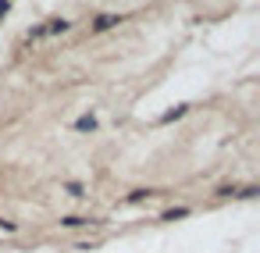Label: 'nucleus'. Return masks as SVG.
Instances as JSON below:
<instances>
[{"label":"nucleus","instance_id":"obj_6","mask_svg":"<svg viewBox=\"0 0 260 253\" xmlns=\"http://www.w3.org/2000/svg\"><path fill=\"white\" fill-rule=\"evenodd\" d=\"M64 193H68V196H75V200H82V196H89L82 182H64Z\"/></svg>","mask_w":260,"mask_h":253},{"label":"nucleus","instance_id":"obj_4","mask_svg":"<svg viewBox=\"0 0 260 253\" xmlns=\"http://www.w3.org/2000/svg\"><path fill=\"white\" fill-rule=\"evenodd\" d=\"M185 111H189V104H175L171 111H164V114H160V125H168V121H175V118H182Z\"/></svg>","mask_w":260,"mask_h":253},{"label":"nucleus","instance_id":"obj_9","mask_svg":"<svg viewBox=\"0 0 260 253\" xmlns=\"http://www.w3.org/2000/svg\"><path fill=\"white\" fill-rule=\"evenodd\" d=\"M256 193H260L256 185H242V189H235V196H239V200H253Z\"/></svg>","mask_w":260,"mask_h":253},{"label":"nucleus","instance_id":"obj_1","mask_svg":"<svg viewBox=\"0 0 260 253\" xmlns=\"http://www.w3.org/2000/svg\"><path fill=\"white\" fill-rule=\"evenodd\" d=\"M125 18L121 15H111V11H104V15H96L93 22H89V33H107V29H118Z\"/></svg>","mask_w":260,"mask_h":253},{"label":"nucleus","instance_id":"obj_7","mask_svg":"<svg viewBox=\"0 0 260 253\" xmlns=\"http://www.w3.org/2000/svg\"><path fill=\"white\" fill-rule=\"evenodd\" d=\"M153 196V189H132L128 196H125V203H143V200H150Z\"/></svg>","mask_w":260,"mask_h":253},{"label":"nucleus","instance_id":"obj_10","mask_svg":"<svg viewBox=\"0 0 260 253\" xmlns=\"http://www.w3.org/2000/svg\"><path fill=\"white\" fill-rule=\"evenodd\" d=\"M11 15V0H0V22H4Z\"/></svg>","mask_w":260,"mask_h":253},{"label":"nucleus","instance_id":"obj_3","mask_svg":"<svg viewBox=\"0 0 260 253\" xmlns=\"http://www.w3.org/2000/svg\"><path fill=\"white\" fill-rule=\"evenodd\" d=\"M75 132H96V114H82V118H75Z\"/></svg>","mask_w":260,"mask_h":253},{"label":"nucleus","instance_id":"obj_2","mask_svg":"<svg viewBox=\"0 0 260 253\" xmlns=\"http://www.w3.org/2000/svg\"><path fill=\"white\" fill-rule=\"evenodd\" d=\"M43 29H47V36H61V33H68V29H72V22H68V18H50Z\"/></svg>","mask_w":260,"mask_h":253},{"label":"nucleus","instance_id":"obj_5","mask_svg":"<svg viewBox=\"0 0 260 253\" xmlns=\"http://www.w3.org/2000/svg\"><path fill=\"white\" fill-rule=\"evenodd\" d=\"M93 217H79V214H68V217H61V228H82V225H89Z\"/></svg>","mask_w":260,"mask_h":253},{"label":"nucleus","instance_id":"obj_8","mask_svg":"<svg viewBox=\"0 0 260 253\" xmlns=\"http://www.w3.org/2000/svg\"><path fill=\"white\" fill-rule=\"evenodd\" d=\"M178 217H189V207H171L160 214V221H178Z\"/></svg>","mask_w":260,"mask_h":253}]
</instances>
